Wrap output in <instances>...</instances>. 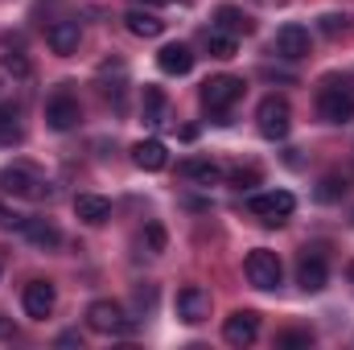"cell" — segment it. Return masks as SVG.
<instances>
[{"label": "cell", "instance_id": "obj_26", "mask_svg": "<svg viewBox=\"0 0 354 350\" xmlns=\"http://www.w3.org/2000/svg\"><path fill=\"white\" fill-rule=\"evenodd\" d=\"M276 347L280 350H309L313 347V334L309 330H280L276 334Z\"/></svg>", "mask_w": 354, "mask_h": 350}, {"label": "cell", "instance_id": "obj_10", "mask_svg": "<svg viewBox=\"0 0 354 350\" xmlns=\"http://www.w3.org/2000/svg\"><path fill=\"white\" fill-rule=\"evenodd\" d=\"M177 317H181L185 326L206 322V317H210V293L198 288V284H185V288L177 293Z\"/></svg>", "mask_w": 354, "mask_h": 350}, {"label": "cell", "instance_id": "obj_7", "mask_svg": "<svg viewBox=\"0 0 354 350\" xmlns=\"http://www.w3.org/2000/svg\"><path fill=\"white\" fill-rule=\"evenodd\" d=\"M248 280L256 284V288H276L280 284V276H284V268H280V256L276 252H268V248H256L252 256H248Z\"/></svg>", "mask_w": 354, "mask_h": 350}, {"label": "cell", "instance_id": "obj_17", "mask_svg": "<svg viewBox=\"0 0 354 350\" xmlns=\"http://www.w3.org/2000/svg\"><path fill=\"white\" fill-rule=\"evenodd\" d=\"M157 66H161L165 75H189V71H194V50L181 46V42H174V46H165V50L157 54Z\"/></svg>", "mask_w": 354, "mask_h": 350}, {"label": "cell", "instance_id": "obj_4", "mask_svg": "<svg viewBox=\"0 0 354 350\" xmlns=\"http://www.w3.org/2000/svg\"><path fill=\"white\" fill-rule=\"evenodd\" d=\"M248 210H252L260 223H268V227H280V223L297 210V198H292L288 190H268V194H256V198L248 202Z\"/></svg>", "mask_w": 354, "mask_h": 350}, {"label": "cell", "instance_id": "obj_13", "mask_svg": "<svg viewBox=\"0 0 354 350\" xmlns=\"http://www.w3.org/2000/svg\"><path fill=\"white\" fill-rule=\"evenodd\" d=\"M46 42H50V50L54 54H75L79 50V42H83V29H79V21H54L50 29H46Z\"/></svg>", "mask_w": 354, "mask_h": 350}, {"label": "cell", "instance_id": "obj_16", "mask_svg": "<svg viewBox=\"0 0 354 350\" xmlns=\"http://www.w3.org/2000/svg\"><path fill=\"white\" fill-rule=\"evenodd\" d=\"M326 280H330V272H326V260L322 256H301V264H297V284L305 293H322Z\"/></svg>", "mask_w": 354, "mask_h": 350}, {"label": "cell", "instance_id": "obj_22", "mask_svg": "<svg viewBox=\"0 0 354 350\" xmlns=\"http://www.w3.org/2000/svg\"><path fill=\"white\" fill-rule=\"evenodd\" d=\"M21 111L12 103H0V145H21Z\"/></svg>", "mask_w": 354, "mask_h": 350}, {"label": "cell", "instance_id": "obj_15", "mask_svg": "<svg viewBox=\"0 0 354 350\" xmlns=\"http://www.w3.org/2000/svg\"><path fill=\"white\" fill-rule=\"evenodd\" d=\"M214 29H223V33H231V37H248L252 29H256V21L243 12V8H235V4H223V8H214Z\"/></svg>", "mask_w": 354, "mask_h": 350}, {"label": "cell", "instance_id": "obj_2", "mask_svg": "<svg viewBox=\"0 0 354 350\" xmlns=\"http://www.w3.org/2000/svg\"><path fill=\"white\" fill-rule=\"evenodd\" d=\"M256 124H260V132H264L268 140H284L288 128H292V107H288V99H284V95H264L260 107H256Z\"/></svg>", "mask_w": 354, "mask_h": 350}, {"label": "cell", "instance_id": "obj_1", "mask_svg": "<svg viewBox=\"0 0 354 350\" xmlns=\"http://www.w3.org/2000/svg\"><path fill=\"white\" fill-rule=\"evenodd\" d=\"M239 99H243V79H235V75H214L202 83V107L214 116H227Z\"/></svg>", "mask_w": 354, "mask_h": 350}, {"label": "cell", "instance_id": "obj_9", "mask_svg": "<svg viewBox=\"0 0 354 350\" xmlns=\"http://www.w3.org/2000/svg\"><path fill=\"white\" fill-rule=\"evenodd\" d=\"M21 305H25V313H29L33 322H46V317L54 313V305H58V293H54L50 280H29L25 293H21Z\"/></svg>", "mask_w": 354, "mask_h": 350}, {"label": "cell", "instance_id": "obj_29", "mask_svg": "<svg viewBox=\"0 0 354 350\" xmlns=\"http://www.w3.org/2000/svg\"><path fill=\"white\" fill-rule=\"evenodd\" d=\"M4 66H8V71H12V75H17V79H25V75H29V62H25V58H21V54H12V50H8V54H4Z\"/></svg>", "mask_w": 354, "mask_h": 350}, {"label": "cell", "instance_id": "obj_5", "mask_svg": "<svg viewBox=\"0 0 354 350\" xmlns=\"http://www.w3.org/2000/svg\"><path fill=\"white\" fill-rule=\"evenodd\" d=\"M0 194H12V198H46L50 185L33 174L29 165H8V169H0Z\"/></svg>", "mask_w": 354, "mask_h": 350}, {"label": "cell", "instance_id": "obj_20", "mask_svg": "<svg viewBox=\"0 0 354 350\" xmlns=\"http://www.w3.org/2000/svg\"><path fill=\"white\" fill-rule=\"evenodd\" d=\"M132 161H136L140 169L157 174V169H165V161H169V149H165L161 140H140V145L132 149Z\"/></svg>", "mask_w": 354, "mask_h": 350}, {"label": "cell", "instance_id": "obj_33", "mask_svg": "<svg viewBox=\"0 0 354 350\" xmlns=\"http://www.w3.org/2000/svg\"><path fill=\"white\" fill-rule=\"evenodd\" d=\"M145 4H165V0H145Z\"/></svg>", "mask_w": 354, "mask_h": 350}, {"label": "cell", "instance_id": "obj_27", "mask_svg": "<svg viewBox=\"0 0 354 350\" xmlns=\"http://www.w3.org/2000/svg\"><path fill=\"white\" fill-rule=\"evenodd\" d=\"M346 194V177H322V185H317V202H338Z\"/></svg>", "mask_w": 354, "mask_h": 350}, {"label": "cell", "instance_id": "obj_12", "mask_svg": "<svg viewBox=\"0 0 354 350\" xmlns=\"http://www.w3.org/2000/svg\"><path fill=\"white\" fill-rule=\"evenodd\" d=\"M276 54L288 58V62L305 58V54H309V29H305V25H280V29H276Z\"/></svg>", "mask_w": 354, "mask_h": 350}, {"label": "cell", "instance_id": "obj_30", "mask_svg": "<svg viewBox=\"0 0 354 350\" xmlns=\"http://www.w3.org/2000/svg\"><path fill=\"white\" fill-rule=\"evenodd\" d=\"M145 239H149V248H153V252H165V231H161L157 223H149V227H145Z\"/></svg>", "mask_w": 354, "mask_h": 350}, {"label": "cell", "instance_id": "obj_3", "mask_svg": "<svg viewBox=\"0 0 354 350\" xmlns=\"http://www.w3.org/2000/svg\"><path fill=\"white\" fill-rule=\"evenodd\" d=\"M317 111H322L326 124H346V120H354V87L330 79L326 87L317 91Z\"/></svg>", "mask_w": 354, "mask_h": 350}, {"label": "cell", "instance_id": "obj_31", "mask_svg": "<svg viewBox=\"0 0 354 350\" xmlns=\"http://www.w3.org/2000/svg\"><path fill=\"white\" fill-rule=\"evenodd\" d=\"M21 223H25V219H21V214H12V210H8V206L0 202V227H4V231H12V227L21 231Z\"/></svg>", "mask_w": 354, "mask_h": 350}, {"label": "cell", "instance_id": "obj_6", "mask_svg": "<svg viewBox=\"0 0 354 350\" xmlns=\"http://www.w3.org/2000/svg\"><path fill=\"white\" fill-rule=\"evenodd\" d=\"M87 326L95 334H128V330H132V322L124 317V309H120L115 301H91Z\"/></svg>", "mask_w": 354, "mask_h": 350}, {"label": "cell", "instance_id": "obj_23", "mask_svg": "<svg viewBox=\"0 0 354 350\" xmlns=\"http://www.w3.org/2000/svg\"><path fill=\"white\" fill-rule=\"evenodd\" d=\"M206 50L210 58H235V37L223 29H206Z\"/></svg>", "mask_w": 354, "mask_h": 350}, {"label": "cell", "instance_id": "obj_25", "mask_svg": "<svg viewBox=\"0 0 354 350\" xmlns=\"http://www.w3.org/2000/svg\"><path fill=\"white\" fill-rule=\"evenodd\" d=\"M317 29H322L326 37H346V33H351V17H346V12H326V17L317 21Z\"/></svg>", "mask_w": 354, "mask_h": 350}, {"label": "cell", "instance_id": "obj_8", "mask_svg": "<svg viewBox=\"0 0 354 350\" xmlns=\"http://www.w3.org/2000/svg\"><path fill=\"white\" fill-rule=\"evenodd\" d=\"M79 120H83V107H79L75 95L58 91V95L46 103V124H50L54 132H71V128H79Z\"/></svg>", "mask_w": 354, "mask_h": 350}, {"label": "cell", "instance_id": "obj_24", "mask_svg": "<svg viewBox=\"0 0 354 350\" xmlns=\"http://www.w3.org/2000/svg\"><path fill=\"white\" fill-rule=\"evenodd\" d=\"M145 120L165 124V91L161 87H145Z\"/></svg>", "mask_w": 354, "mask_h": 350}, {"label": "cell", "instance_id": "obj_19", "mask_svg": "<svg viewBox=\"0 0 354 350\" xmlns=\"http://www.w3.org/2000/svg\"><path fill=\"white\" fill-rule=\"evenodd\" d=\"M124 25H128V33H136V37H161V33H165V21H161L157 12H145V8L124 12Z\"/></svg>", "mask_w": 354, "mask_h": 350}, {"label": "cell", "instance_id": "obj_14", "mask_svg": "<svg viewBox=\"0 0 354 350\" xmlns=\"http://www.w3.org/2000/svg\"><path fill=\"white\" fill-rule=\"evenodd\" d=\"M21 231H25V239H29L33 248H41V252H54V248L62 243V231H58L50 219H25Z\"/></svg>", "mask_w": 354, "mask_h": 350}, {"label": "cell", "instance_id": "obj_32", "mask_svg": "<svg viewBox=\"0 0 354 350\" xmlns=\"http://www.w3.org/2000/svg\"><path fill=\"white\" fill-rule=\"evenodd\" d=\"M346 276H351V284H354V264H351V268H346Z\"/></svg>", "mask_w": 354, "mask_h": 350}, {"label": "cell", "instance_id": "obj_11", "mask_svg": "<svg viewBox=\"0 0 354 350\" xmlns=\"http://www.w3.org/2000/svg\"><path fill=\"white\" fill-rule=\"evenodd\" d=\"M256 334H260V317H256L252 309H239V313H231V317L223 322V338H227L231 347H252Z\"/></svg>", "mask_w": 354, "mask_h": 350}, {"label": "cell", "instance_id": "obj_18", "mask_svg": "<svg viewBox=\"0 0 354 350\" xmlns=\"http://www.w3.org/2000/svg\"><path fill=\"white\" fill-rule=\"evenodd\" d=\"M75 214H79L83 223H91V227H99V223L111 219V202L99 198V194H79V198H75Z\"/></svg>", "mask_w": 354, "mask_h": 350}, {"label": "cell", "instance_id": "obj_21", "mask_svg": "<svg viewBox=\"0 0 354 350\" xmlns=\"http://www.w3.org/2000/svg\"><path fill=\"white\" fill-rule=\"evenodd\" d=\"M181 174L194 177L198 185H214V181H223V169H218L214 161H206V157H189V161H181Z\"/></svg>", "mask_w": 354, "mask_h": 350}, {"label": "cell", "instance_id": "obj_28", "mask_svg": "<svg viewBox=\"0 0 354 350\" xmlns=\"http://www.w3.org/2000/svg\"><path fill=\"white\" fill-rule=\"evenodd\" d=\"M256 181H260L256 169H235V174H231V185H235V190H252Z\"/></svg>", "mask_w": 354, "mask_h": 350}]
</instances>
